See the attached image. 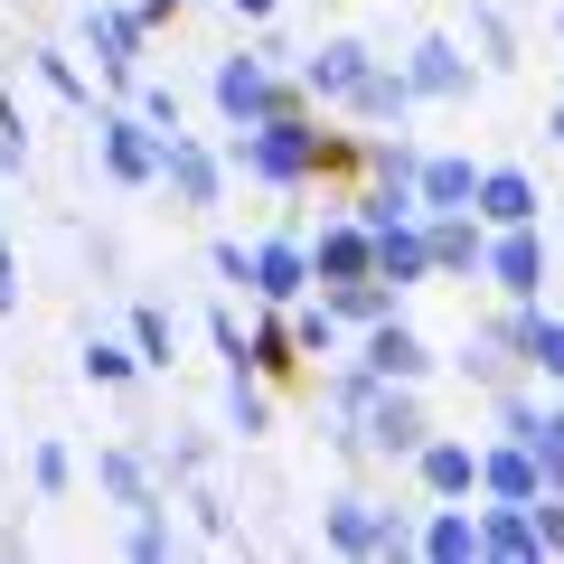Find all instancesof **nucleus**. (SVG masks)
<instances>
[{"label": "nucleus", "instance_id": "obj_1", "mask_svg": "<svg viewBox=\"0 0 564 564\" xmlns=\"http://www.w3.org/2000/svg\"><path fill=\"white\" fill-rule=\"evenodd\" d=\"M236 161L254 170V180L292 188V180H311V170H321V132H311L302 113H263V122H245V141H236Z\"/></svg>", "mask_w": 564, "mask_h": 564}, {"label": "nucleus", "instance_id": "obj_2", "mask_svg": "<svg viewBox=\"0 0 564 564\" xmlns=\"http://www.w3.org/2000/svg\"><path fill=\"white\" fill-rule=\"evenodd\" d=\"M217 113H226V122H263V113H282L273 57H226V66H217Z\"/></svg>", "mask_w": 564, "mask_h": 564}, {"label": "nucleus", "instance_id": "obj_3", "mask_svg": "<svg viewBox=\"0 0 564 564\" xmlns=\"http://www.w3.org/2000/svg\"><path fill=\"white\" fill-rule=\"evenodd\" d=\"M170 141L180 132H161L151 113H122V122H104V161H113V180H161V161H170Z\"/></svg>", "mask_w": 564, "mask_h": 564}, {"label": "nucleus", "instance_id": "obj_4", "mask_svg": "<svg viewBox=\"0 0 564 564\" xmlns=\"http://www.w3.org/2000/svg\"><path fill=\"white\" fill-rule=\"evenodd\" d=\"M489 273H499V292H508V302H527V292H536V273H545L536 226H499V245H489Z\"/></svg>", "mask_w": 564, "mask_h": 564}, {"label": "nucleus", "instance_id": "obj_5", "mask_svg": "<svg viewBox=\"0 0 564 564\" xmlns=\"http://www.w3.org/2000/svg\"><path fill=\"white\" fill-rule=\"evenodd\" d=\"M414 470H423V489H433V499H462V489H480V452H470V443H433V433H423Z\"/></svg>", "mask_w": 564, "mask_h": 564}, {"label": "nucleus", "instance_id": "obj_6", "mask_svg": "<svg viewBox=\"0 0 564 564\" xmlns=\"http://www.w3.org/2000/svg\"><path fill=\"white\" fill-rule=\"evenodd\" d=\"M367 367H377L386 386H414L423 367H433V348H423V339H414L404 321H377V339H367Z\"/></svg>", "mask_w": 564, "mask_h": 564}, {"label": "nucleus", "instance_id": "obj_7", "mask_svg": "<svg viewBox=\"0 0 564 564\" xmlns=\"http://www.w3.org/2000/svg\"><path fill=\"white\" fill-rule=\"evenodd\" d=\"M367 452H423V404L414 395H377L367 404Z\"/></svg>", "mask_w": 564, "mask_h": 564}, {"label": "nucleus", "instance_id": "obj_8", "mask_svg": "<svg viewBox=\"0 0 564 564\" xmlns=\"http://www.w3.org/2000/svg\"><path fill=\"white\" fill-rule=\"evenodd\" d=\"M302 76H311V95H348V104H358V85H367V47H358V39H329L321 57L302 66Z\"/></svg>", "mask_w": 564, "mask_h": 564}, {"label": "nucleus", "instance_id": "obj_9", "mask_svg": "<svg viewBox=\"0 0 564 564\" xmlns=\"http://www.w3.org/2000/svg\"><path fill=\"white\" fill-rule=\"evenodd\" d=\"M423 217H433V207H470V198H480V170H470V161H452V151H443V161H423Z\"/></svg>", "mask_w": 564, "mask_h": 564}, {"label": "nucleus", "instance_id": "obj_10", "mask_svg": "<svg viewBox=\"0 0 564 564\" xmlns=\"http://www.w3.org/2000/svg\"><path fill=\"white\" fill-rule=\"evenodd\" d=\"M480 217H489V226H527V217H536L527 170H489V180H480Z\"/></svg>", "mask_w": 564, "mask_h": 564}, {"label": "nucleus", "instance_id": "obj_11", "mask_svg": "<svg viewBox=\"0 0 564 564\" xmlns=\"http://www.w3.org/2000/svg\"><path fill=\"white\" fill-rule=\"evenodd\" d=\"M302 273H311L302 245H263V254H254V292H263V302H302Z\"/></svg>", "mask_w": 564, "mask_h": 564}, {"label": "nucleus", "instance_id": "obj_12", "mask_svg": "<svg viewBox=\"0 0 564 564\" xmlns=\"http://www.w3.org/2000/svg\"><path fill=\"white\" fill-rule=\"evenodd\" d=\"M404 76H414V95H462V85H470V76H462V47H452V39H423Z\"/></svg>", "mask_w": 564, "mask_h": 564}, {"label": "nucleus", "instance_id": "obj_13", "mask_svg": "<svg viewBox=\"0 0 564 564\" xmlns=\"http://www.w3.org/2000/svg\"><path fill=\"white\" fill-rule=\"evenodd\" d=\"M161 180H180V198L188 207H207V198H217V161H207V151H198V141H170V161H161Z\"/></svg>", "mask_w": 564, "mask_h": 564}, {"label": "nucleus", "instance_id": "obj_14", "mask_svg": "<svg viewBox=\"0 0 564 564\" xmlns=\"http://www.w3.org/2000/svg\"><path fill=\"white\" fill-rule=\"evenodd\" d=\"M85 39L104 47V66H113V76H132V57H141V20H132V10H95V20H85Z\"/></svg>", "mask_w": 564, "mask_h": 564}, {"label": "nucleus", "instance_id": "obj_15", "mask_svg": "<svg viewBox=\"0 0 564 564\" xmlns=\"http://www.w3.org/2000/svg\"><path fill=\"white\" fill-rule=\"evenodd\" d=\"M433 263H443V273H462V263H480V236H470V226L452 217V207H433Z\"/></svg>", "mask_w": 564, "mask_h": 564}, {"label": "nucleus", "instance_id": "obj_16", "mask_svg": "<svg viewBox=\"0 0 564 564\" xmlns=\"http://www.w3.org/2000/svg\"><path fill=\"white\" fill-rule=\"evenodd\" d=\"M226 423H236L245 443H254L263 423H273V395H263V386H254V377H245V367H236V386H226Z\"/></svg>", "mask_w": 564, "mask_h": 564}, {"label": "nucleus", "instance_id": "obj_17", "mask_svg": "<svg viewBox=\"0 0 564 564\" xmlns=\"http://www.w3.org/2000/svg\"><path fill=\"white\" fill-rule=\"evenodd\" d=\"M423 555H480V518H462V508H443V518L423 527Z\"/></svg>", "mask_w": 564, "mask_h": 564}, {"label": "nucleus", "instance_id": "obj_18", "mask_svg": "<svg viewBox=\"0 0 564 564\" xmlns=\"http://www.w3.org/2000/svg\"><path fill=\"white\" fill-rule=\"evenodd\" d=\"M132 339H141V358H151V367H170V348H180V321H170L161 302H141V311H132Z\"/></svg>", "mask_w": 564, "mask_h": 564}, {"label": "nucleus", "instance_id": "obj_19", "mask_svg": "<svg viewBox=\"0 0 564 564\" xmlns=\"http://www.w3.org/2000/svg\"><path fill=\"white\" fill-rule=\"evenodd\" d=\"M104 489H113V499H132V508H151V480H141L132 452H104Z\"/></svg>", "mask_w": 564, "mask_h": 564}, {"label": "nucleus", "instance_id": "obj_20", "mask_svg": "<svg viewBox=\"0 0 564 564\" xmlns=\"http://www.w3.org/2000/svg\"><path fill=\"white\" fill-rule=\"evenodd\" d=\"M292 339H302L311 358H329V348H339V311H329V302H321V311H302V321H292Z\"/></svg>", "mask_w": 564, "mask_h": 564}, {"label": "nucleus", "instance_id": "obj_21", "mask_svg": "<svg viewBox=\"0 0 564 564\" xmlns=\"http://www.w3.org/2000/svg\"><path fill=\"white\" fill-rule=\"evenodd\" d=\"M132 348H113V339H95V348H85V377H104V386H122V377H132Z\"/></svg>", "mask_w": 564, "mask_h": 564}, {"label": "nucleus", "instance_id": "obj_22", "mask_svg": "<svg viewBox=\"0 0 564 564\" xmlns=\"http://www.w3.org/2000/svg\"><path fill=\"white\" fill-rule=\"evenodd\" d=\"M527 367H545V377H564V321H536V339H527Z\"/></svg>", "mask_w": 564, "mask_h": 564}, {"label": "nucleus", "instance_id": "obj_23", "mask_svg": "<svg viewBox=\"0 0 564 564\" xmlns=\"http://www.w3.org/2000/svg\"><path fill=\"white\" fill-rule=\"evenodd\" d=\"M470 29H480V47H489V57H518V39H508V20H499V10H470Z\"/></svg>", "mask_w": 564, "mask_h": 564}, {"label": "nucleus", "instance_id": "obj_24", "mask_svg": "<svg viewBox=\"0 0 564 564\" xmlns=\"http://www.w3.org/2000/svg\"><path fill=\"white\" fill-rule=\"evenodd\" d=\"M207 263H217V282H236V292H245V282H254V254H245V245H217V254H207Z\"/></svg>", "mask_w": 564, "mask_h": 564}, {"label": "nucleus", "instance_id": "obj_25", "mask_svg": "<svg viewBox=\"0 0 564 564\" xmlns=\"http://www.w3.org/2000/svg\"><path fill=\"white\" fill-rule=\"evenodd\" d=\"M141 113L161 122V132H180V95H170V85H141Z\"/></svg>", "mask_w": 564, "mask_h": 564}, {"label": "nucleus", "instance_id": "obj_26", "mask_svg": "<svg viewBox=\"0 0 564 564\" xmlns=\"http://www.w3.org/2000/svg\"><path fill=\"white\" fill-rule=\"evenodd\" d=\"M236 10H245V20H263V10H273V0H236Z\"/></svg>", "mask_w": 564, "mask_h": 564}, {"label": "nucleus", "instance_id": "obj_27", "mask_svg": "<svg viewBox=\"0 0 564 564\" xmlns=\"http://www.w3.org/2000/svg\"><path fill=\"white\" fill-rule=\"evenodd\" d=\"M141 10H188V0H141Z\"/></svg>", "mask_w": 564, "mask_h": 564}, {"label": "nucleus", "instance_id": "obj_28", "mask_svg": "<svg viewBox=\"0 0 564 564\" xmlns=\"http://www.w3.org/2000/svg\"><path fill=\"white\" fill-rule=\"evenodd\" d=\"M555 141H564V104H555Z\"/></svg>", "mask_w": 564, "mask_h": 564}]
</instances>
